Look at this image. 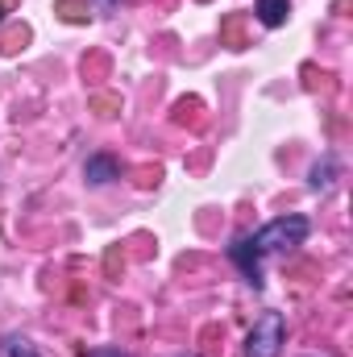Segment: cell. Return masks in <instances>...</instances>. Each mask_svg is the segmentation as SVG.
Wrapping results in <instances>:
<instances>
[{
  "instance_id": "obj_1",
  "label": "cell",
  "mask_w": 353,
  "mask_h": 357,
  "mask_svg": "<svg viewBox=\"0 0 353 357\" xmlns=\"http://www.w3.org/2000/svg\"><path fill=\"white\" fill-rule=\"evenodd\" d=\"M308 233H312L308 216H274V220H266L258 233L233 241V245H229V258L241 266V274L250 278L254 291H262V258L266 254H287V250L303 245Z\"/></svg>"
},
{
  "instance_id": "obj_2",
  "label": "cell",
  "mask_w": 353,
  "mask_h": 357,
  "mask_svg": "<svg viewBox=\"0 0 353 357\" xmlns=\"http://www.w3.org/2000/svg\"><path fill=\"white\" fill-rule=\"evenodd\" d=\"M287 345V320L283 312H262L246 337V357H278Z\"/></svg>"
},
{
  "instance_id": "obj_3",
  "label": "cell",
  "mask_w": 353,
  "mask_h": 357,
  "mask_svg": "<svg viewBox=\"0 0 353 357\" xmlns=\"http://www.w3.org/2000/svg\"><path fill=\"white\" fill-rule=\"evenodd\" d=\"M117 175H121V167H117L112 154H91L88 162H84V178H88L91 187H104V183H112Z\"/></svg>"
},
{
  "instance_id": "obj_4",
  "label": "cell",
  "mask_w": 353,
  "mask_h": 357,
  "mask_svg": "<svg viewBox=\"0 0 353 357\" xmlns=\"http://www.w3.org/2000/svg\"><path fill=\"white\" fill-rule=\"evenodd\" d=\"M287 17H291V0H258V21L266 29L287 25Z\"/></svg>"
},
{
  "instance_id": "obj_5",
  "label": "cell",
  "mask_w": 353,
  "mask_h": 357,
  "mask_svg": "<svg viewBox=\"0 0 353 357\" xmlns=\"http://www.w3.org/2000/svg\"><path fill=\"white\" fill-rule=\"evenodd\" d=\"M0 357H42V354H38V345H33L29 337L4 333V337H0Z\"/></svg>"
},
{
  "instance_id": "obj_6",
  "label": "cell",
  "mask_w": 353,
  "mask_h": 357,
  "mask_svg": "<svg viewBox=\"0 0 353 357\" xmlns=\"http://www.w3.org/2000/svg\"><path fill=\"white\" fill-rule=\"evenodd\" d=\"M333 178H337V158H333V154H324V162H316V167H312V187H316V191H329V187H333Z\"/></svg>"
},
{
  "instance_id": "obj_7",
  "label": "cell",
  "mask_w": 353,
  "mask_h": 357,
  "mask_svg": "<svg viewBox=\"0 0 353 357\" xmlns=\"http://www.w3.org/2000/svg\"><path fill=\"white\" fill-rule=\"evenodd\" d=\"M88 357H125V354H117V349H96V354H88Z\"/></svg>"
},
{
  "instance_id": "obj_8",
  "label": "cell",
  "mask_w": 353,
  "mask_h": 357,
  "mask_svg": "<svg viewBox=\"0 0 353 357\" xmlns=\"http://www.w3.org/2000/svg\"><path fill=\"white\" fill-rule=\"evenodd\" d=\"M100 4H104V8H112V4H117V0H100Z\"/></svg>"
},
{
  "instance_id": "obj_9",
  "label": "cell",
  "mask_w": 353,
  "mask_h": 357,
  "mask_svg": "<svg viewBox=\"0 0 353 357\" xmlns=\"http://www.w3.org/2000/svg\"><path fill=\"white\" fill-rule=\"evenodd\" d=\"M0 17H4V8H0Z\"/></svg>"
}]
</instances>
